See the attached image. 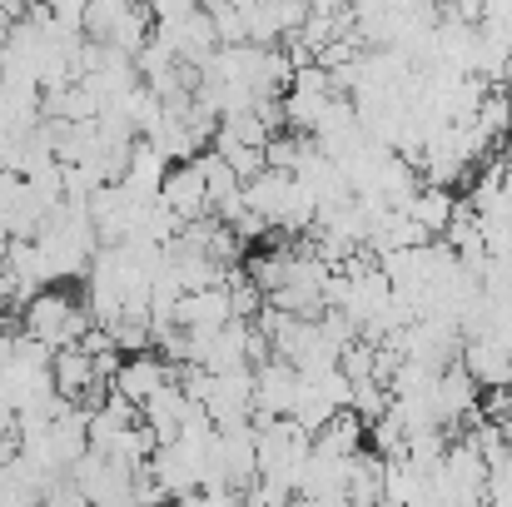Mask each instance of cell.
I'll list each match as a JSON object with an SVG mask.
<instances>
[{"mask_svg":"<svg viewBox=\"0 0 512 507\" xmlns=\"http://www.w3.org/2000/svg\"><path fill=\"white\" fill-rule=\"evenodd\" d=\"M90 309L85 299H75L65 284H40L25 304H20V329L30 338H40L45 348H65V343H80V334L90 329Z\"/></svg>","mask_w":512,"mask_h":507,"instance_id":"1","label":"cell"},{"mask_svg":"<svg viewBox=\"0 0 512 507\" xmlns=\"http://www.w3.org/2000/svg\"><path fill=\"white\" fill-rule=\"evenodd\" d=\"M170 378H179V363L160 358L155 348H140V353H125V358H120L110 388H120V393L135 398V403H145V398H150L160 383H170Z\"/></svg>","mask_w":512,"mask_h":507,"instance_id":"2","label":"cell"},{"mask_svg":"<svg viewBox=\"0 0 512 507\" xmlns=\"http://www.w3.org/2000/svg\"><path fill=\"white\" fill-rule=\"evenodd\" d=\"M294 398H299V368L289 358L269 353L264 363H254V408L284 418L294 408Z\"/></svg>","mask_w":512,"mask_h":507,"instance_id":"3","label":"cell"},{"mask_svg":"<svg viewBox=\"0 0 512 507\" xmlns=\"http://www.w3.org/2000/svg\"><path fill=\"white\" fill-rule=\"evenodd\" d=\"M160 199L170 204L179 219H199L209 214V194H204V169L199 160H174L160 179Z\"/></svg>","mask_w":512,"mask_h":507,"instance_id":"4","label":"cell"},{"mask_svg":"<svg viewBox=\"0 0 512 507\" xmlns=\"http://www.w3.org/2000/svg\"><path fill=\"white\" fill-rule=\"evenodd\" d=\"M458 358H463V368L488 388V383H512V348L503 338L493 334H473L458 343Z\"/></svg>","mask_w":512,"mask_h":507,"instance_id":"5","label":"cell"},{"mask_svg":"<svg viewBox=\"0 0 512 507\" xmlns=\"http://www.w3.org/2000/svg\"><path fill=\"white\" fill-rule=\"evenodd\" d=\"M165 169L170 160L145 140V135H135V145H130V165L120 174V189L130 194V199H140V204H150L155 194H160V179H165Z\"/></svg>","mask_w":512,"mask_h":507,"instance_id":"6","label":"cell"},{"mask_svg":"<svg viewBox=\"0 0 512 507\" xmlns=\"http://www.w3.org/2000/svg\"><path fill=\"white\" fill-rule=\"evenodd\" d=\"M50 383L60 398H80L90 383H95V358L80 348V343H65V348H50Z\"/></svg>","mask_w":512,"mask_h":507,"instance_id":"7","label":"cell"},{"mask_svg":"<svg viewBox=\"0 0 512 507\" xmlns=\"http://www.w3.org/2000/svg\"><path fill=\"white\" fill-rule=\"evenodd\" d=\"M184 408H189V393L179 388V378H170V383H160V388L140 403V418L155 428V438H160V443H170V438H179Z\"/></svg>","mask_w":512,"mask_h":507,"instance_id":"8","label":"cell"},{"mask_svg":"<svg viewBox=\"0 0 512 507\" xmlns=\"http://www.w3.org/2000/svg\"><path fill=\"white\" fill-rule=\"evenodd\" d=\"M363 428H368V423H363L353 408H339V413H334V418L314 433L309 453H319V458H339V463H343L353 448H363Z\"/></svg>","mask_w":512,"mask_h":507,"instance_id":"9","label":"cell"},{"mask_svg":"<svg viewBox=\"0 0 512 507\" xmlns=\"http://www.w3.org/2000/svg\"><path fill=\"white\" fill-rule=\"evenodd\" d=\"M403 209H408V214H413V219H418V224H423L428 234H443V229L453 224L458 194H453L448 184H428V179H423V184L413 189V199H408Z\"/></svg>","mask_w":512,"mask_h":507,"instance_id":"10","label":"cell"},{"mask_svg":"<svg viewBox=\"0 0 512 507\" xmlns=\"http://www.w3.org/2000/svg\"><path fill=\"white\" fill-rule=\"evenodd\" d=\"M473 125L493 140V150H498V140H508L512 135V95L503 90V85H488V95H483V105H478Z\"/></svg>","mask_w":512,"mask_h":507,"instance_id":"11","label":"cell"},{"mask_svg":"<svg viewBox=\"0 0 512 507\" xmlns=\"http://www.w3.org/2000/svg\"><path fill=\"white\" fill-rule=\"evenodd\" d=\"M150 30H155V15H150L145 5H125V10H120V20L110 25V35H105V40H110V45H120L125 55H135V50L150 40Z\"/></svg>","mask_w":512,"mask_h":507,"instance_id":"12","label":"cell"},{"mask_svg":"<svg viewBox=\"0 0 512 507\" xmlns=\"http://www.w3.org/2000/svg\"><path fill=\"white\" fill-rule=\"evenodd\" d=\"M209 145L229 160V169H234L239 179H254V174L264 169V150H259V145H244V140H234V135H224V130H214Z\"/></svg>","mask_w":512,"mask_h":507,"instance_id":"13","label":"cell"},{"mask_svg":"<svg viewBox=\"0 0 512 507\" xmlns=\"http://www.w3.org/2000/svg\"><path fill=\"white\" fill-rule=\"evenodd\" d=\"M110 338H115V348H120V353L155 348V343H150V319H130V314H120V319L110 324Z\"/></svg>","mask_w":512,"mask_h":507,"instance_id":"14","label":"cell"},{"mask_svg":"<svg viewBox=\"0 0 512 507\" xmlns=\"http://www.w3.org/2000/svg\"><path fill=\"white\" fill-rule=\"evenodd\" d=\"M45 5H50V15L65 35H85V5L90 0H45Z\"/></svg>","mask_w":512,"mask_h":507,"instance_id":"15","label":"cell"},{"mask_svg":"<svg viewBox=\"0 0 512 507\" xmlns=\"http://www.w3.org/2000/svg\"><path fill=\"white\" fill-rule=\"evenodd\" d=\"M498 428H503V443H512V413L508 418H498Z\"/></svg>","mask_w":512,"mask_h":507,"instance_id":"16","label":"cell"},{"mask_svg":"<svg viewBox=\"0 0 512 507\" xmlns=\"http://www.w3.org/2000/svg\"><path fill=\"white\" fill-rule=\"evenodd\" d=\"M199 5H204V0H199Z\"/></svg>","mask_w":512,"mask_h":507,"instance_id":"17","label":"cell"}]
</instances>
